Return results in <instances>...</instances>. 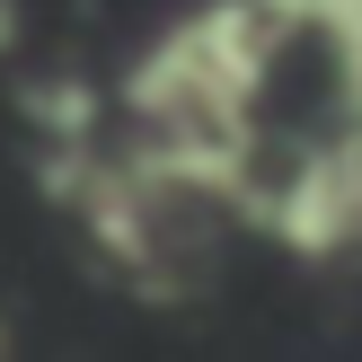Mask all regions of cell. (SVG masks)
<instances>
[{"label":"cell","mask_w":362,"mask_h":362,"mask_svg":"<svg viewBox=\"0 0 362 362\" xmlns=\"http://www.w3.org/2000/svg\"><path fill=\"white\" fill-rule=\"evenodd\" d=\"M18 124H27V151H80V141H106V124H115V88L88 80V71L18 80Z\"/></svg>","instance_id":"cell-1"},{"label":"cell","mask_w":362,"mask_h":362,"mask_svg":"<svg viewBox=\"0 0 362 362\" xmlns=\"http://www.w3.org/2000/svg\"><path fill=\"white\" fill-rule=\"evenodd\" d=\"M310 45L336 71V115L362 124V0H310Z\"/></svg>","instance_id":"cell-2"},{"label":"cell","mask_w":362,"mask_h":362,"mask_svg":"<svg viewBox=\"0 0 362 362\" xmlns=\"http://www.w3.org/2000/svg\"><path fill=\"white\" fill-rule=\"evenodd\" d=\"M18 45V0H0V53Z\"/></svg>","instance_id":"cell-3"},{"label":"cell","mask_w":362,"mask_h":362,"mask_svg":"<svg viewBox=\"0 0 362 362\" xmlns=\"http://www.w3.org/2000/svg\"><path fill=\"white\" fill-rule=\"evenodd\" d=\"M0 362H9V327H0Z\"/></svg>","instance_id":"cell-4"}]
</instances>
